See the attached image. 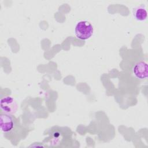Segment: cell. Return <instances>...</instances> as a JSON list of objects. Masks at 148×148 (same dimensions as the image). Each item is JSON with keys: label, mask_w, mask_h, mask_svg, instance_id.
<instances>
[{"label": "cell", "mask_w": 148, "mask_h": 148, "mask_svg": "<svg viewBox=\"0 0 148 148\" xmlns=\"http://www.w3.org/2000/svg\"><path fill=\"white\" fill-rule=\"evenodd\" d=\"M133 75L137 79L143 80L147 77V64L143 61H139L134 64L132 68Z\"/></svg>", "instance_id": "obj_2"}, {"label": "cell", "mask_w": 148, "mask_h": 148, "mask_svg": "<svg viewBox=\"0 0 148 148\" xmlns=\"http://www.w3.org/2000/svg\"><path fill=\"white\" fill-rule=\"evenodd\" d=\"M17 103L12 97H5L1 99V109L6 113L12 114L17 109Z\"/></svg>", "instance_id": "obj_3"}, {"label": "cell", "mask_w": 148, "mask_h": 148, "mask_svg": "<svg viewBox=\"0 0 148 148\" xmlns=\"http://www.w3.org/2000/svg\"><path fill=\"white\" fill-rule=\"evenodd\" d=\"M75 35L80 40H87L93 34L94 28L92 25L87 21H80L75 27Z\"/></svg>", "instance_id": "obj_1"}, {"label": "cell", "mask_w": 148, "mask_h": 148, "mask_svg": "<svg viewBox=\"0 0 148 148\" xmlns=\"http://www.w3.org/2000/svg\"><path fill=\"white\" fill-rule=\"evenodd\" d=\"M14 127V122L10 114H2L0 117V128L2 132L6 133L10 132Z\"/></svg>", "instance_id": "obj_4"}, {"label": "cell", "mask_w": 148, "mask_h": 148, "mask_svg": "<svg viewBox=\"0 0 148 148\" xmlns=\"http://www.w3.org/2000/svg\"><path fill=\"white\" fill-rule=\"evenodd\" d=\"M134 16L135 18L139 21H143L147 19V12L145 8L139 6L134 10Z\"/></svg>", "instance_id": "obj_5"}]
</instances>
